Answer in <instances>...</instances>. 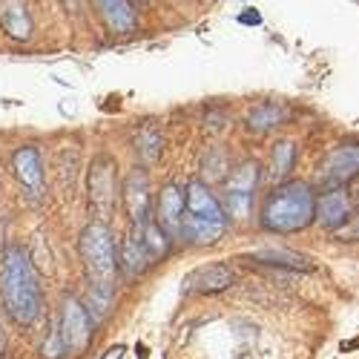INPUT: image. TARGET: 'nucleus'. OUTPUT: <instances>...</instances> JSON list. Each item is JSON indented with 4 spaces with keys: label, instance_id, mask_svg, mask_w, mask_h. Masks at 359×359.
<instances>
[{
    "label": "nucleus",
    "instance_id": "14",
    "mask_svg": "<svg viewBox=\"0 0 359 359\" xmlns=\"http://www.w3.org/2000/svg\"><path fill=\"white\" fill-rule=\"evenodd\" d=\"M118 264L124 267V273L133 279V276H141L149 264H153V259H149L147 248H144V238H141V227L133 224V230L127 233L124 245L118 248Z\"/></svg>",
    "mask_w": 359,
    "mask_h": 359
},
{
    "label": "nucleus",
    "instance_id": "10",
    "mask_svg": "<svg viewBox=\"0 0 359 359\" xmlns=\"http://www.w3.org/2000/svg\"><path fill=\"white\" fill-rule=\"evenodd\" d=\"M356 175H359V147L353 144L337 147L322 161V178L327 184H348Z\"/></svg>",
    "mask_w": 359,
    "mask_h": 359
},
{
    "label": "nucleus",
    "instance_id": "6",
    "mask_svg": "<svg viewBox=\"0 0 359 359\" xmlns=\"http://www.w3.org/2000/svg\"><path fill=\"white\" fill-rule=\"evenodd\" d=\"M259 178H262V170H259L256 161H245V164H238L230 172L227 184H224V198H227L224 213L227 216H236V219H248L250 216Z\"/></svg>",
    "mask_w": 359,
    "mask_h": 359
},
{
    "label": "nucleus",
    "instance_id": "12",
    "mask_svg": "<svg viewBox=\"0 0 359 359\" xmlns=\"http://www.w3.org/2000/svg\"><path fill=\"white\" fill-rule=\"evenodd\" d=\"M182 216H184V190L167 184L156 198V222L170 236H178L182 233Z\"/></svg>",
    "mask_w": 359,
    "mask_h": 359
},
{
    "label": "nucleus",
    "instance_id": "22",
    "mask_svg": "<svg viewBox=\"0 0 359 359\" xmlns=\"http://www.w3.org/2000/svg\"><path fill=\"white\" fill-rule=\"evenodd\" d=\"M227 170V156L222 149H210V153L204 156V175L207 178H222Z\"/></svg>",
    "mask_w": 359,
    "mask_h": 359
},
{
    "label": "nucleus",
    "instance_id": "5",
    "mask_svg": "<svg viewBox=\"0 0 359 359\" xmlns=\"http://www.w3.org/2000/svg\"><path fill=\"white\" fill-rule=\"evenodd\" d=\"M57 334H61V345L64 353L75 356L83 353L93 342L95 334V316L89 313V308L75 296L64 299V308H61V322H57Z\"/></svg>",
    "mask_w": 359,
    "mask_h": 359
},
{
    "label": "nucleus",
    "instance_id": "8",
    "mask_svg": "<svg viewBox=\"0 0 359 359\" xmlns=\"http://www.w3.org/2000/svg\"><path fill=\"white\" fill-rule=\"evenodd\" d=\"M12 170H15V178L20 182V187L29 196L32 198L43 196V161H41V149L35 144H26V147L15 149Z\"/></svg>",
    "mask_w": 359,
    "mask_h": 359
},
{
    "label": "nucleus",
    "instance_id": "4",
    "mask_svg": "<svg viewBox=\"0 0 359 359\" xmlns=\"http://www.w3.org/2000/svg\"><path fill=\"white\" fill-rule=\"evenodd\" d=\"M81 259L86 264L93 290L112 293V282H115V273L121 271V264H118V245L107 224L95 222L81 233Z\"/></svg>",
    "mask_w": 359,
    "mask_h": 359
},
{
    "label": "nucleus",
    "instance_id": "15",
    "mask_svg": "<svg viewBox=\"0 0 359 359\" xmlns=\"http://www.w3.org/2000/svg\"><path fill=\"white\" fill-rule=\"evenodd\" d=\"M0 26L4 32L15 41H29L32 38V18H29L26 6L20 0H0Z\"/></svg>",
    "mask_w": 359,
    "mask_h": 359
},
{
    "label": "nucleus",
    "instance_id": "7",
    "mask_svg": "<svg viewBox=\"0 0 359 359\" xmlns=\"http://www.w3.org/2000/svg\"><path fill=\"white\" fill-rule=\"evenodd\" d=\"M118 182H115V164L109 158H98L93 167V178H89V201H93L95 210L107 219L115 210L118 201Z\"/></svg>",
    "mask_w": 359,
    "mask_h": 359
},
{
    "label": "nucleus",
    "instance_id": "23",
    "mask_svg": "<svg viewBox=\"0 0 359 359\" xmlns=\"http://www.w3.org/2000/svg\"><path fill=\"white\" fill-rule=\"evenodd\" d=\"M0 353H4V342H0Z\"/></svg>",
    "mask_w": 359,
    "mask_h": 359
},
{
    "label": "nucleus",
    "instance_id": "20",
    "mask_svg": "<svg viewBox=\"0 0 359 359\" xmlns=\"http://www.w3.org/2000/svg\"><path fill=\"white\" fill-rule=\"evenodd\" d=\"M138 147V153L147 158V161H156L161 153H164V135L156 130V127H144L141 133H138V141H135Z\"/></svg>",
    "mask_w": 359,
    "mask_h": 359
},
{
    "label": "nucleus",
    "instance_id": "9",
    "mask_svg": "<svg viewBox=\"0 0 359 359\" xmlns=\"http://www.w3.org/2000/svg\"><path fill=\"white\" fill-rule=\"evenodd\" d=\"M230 285H233V271L224 262H213V264H201L196 271H190L182 282V290L187 296H193V293L204 296V293H222Z\"/></svg>",
    "mask_w": 359,
    "mask_h": 359
},
{
    "label": "nucleus",
    "instance_id": "2",
    "mask_svg": "<svg viewBox=\"0 0 359 359\" xmlns=\"http://www.w3.org/2000/svg\"><path fill=\"white\" fill-rule=\"evenodd\" d=\"M316 222V198L308 182H287L267 196L262 227L271 233H299Z\"/></svg>",
    "mask_w": 359,
    "mask_h": 359
},
{
    "label": "nucleus",
    "instance_id": "11",
    "mask_svg": "<svg viewBox=\"0 0 359 359\" xmlns=\"http://www.w3.org/2000/svg\"><path fill=\"white\" fill-rule=\"evenodd\" d=\"M121 196H124V204H127V213L133 219V224H144L149 222V210H153V204H149V182L141 170H133L130 178L124 182L121 187Z\"/></svg>",
    "mask_w": 359,
    "mask_h": 359
},
{
    "label": "nucleus",
    "instance_id": "18",
    "mask_svg": "<svg viewBox=\"0 0 359 359\" xmlns=\"http://www.w3.org/2000/svg\"><path fill=\"white\" fill-rule=\"evenodd\" d=\"M141 238H144V248H147V253H149V259H153V262L167 259V253H170V238H172V236H170L156 219H149V222L141 224Z\"/></svg>",
    "mask_w": 359,
    "mask_h": 359
},
{
    "label": "nucleus",
    "instance_id": "17",
    "mask_svg": "<svg viewBox=\"0 0 359 359\" xmlns=\"http://www.w3.org/2000/svg\"><path fill=\"white\" fill-rule=\"evenodd\" d=\"M248 259L259 262V264H271V267H287V271H311V259L296 253V250H285V248H264L250 253Z\"/></svg>",
    "mask_w": 359,
    "mask_h": 359
},
{
    "label": "nucleus",
    "instance_id": "16",
    "mask_svg": "<svg viewBox=\"0 0 359 359\" xmlns=\"http://www.w3.org/2000/svg\"><path fill=\"white\" fill-rule=\"evenodd\" d=\"M316 219L325 224V227H339L351 219V198L342 187L337 190H327L319 201H316Z\"/></svg>",
    "mask_w": 359,
    "mask_h": 359
},
{
    "label": "nucleus",
    "instance_id": "3",
    "mask_svg": "<svg viewBox=\"0 0 359 359\" xmlns=\"http://www.w3.org/2000/svg\"><path fill=\"white\" fill-rule=\"evenodd\" d=\"M227 230V213L222 201L210 193L204 182H190L184 190V216H182V233L190 245H213Z\"/></svg>",
    "mask_w": 359,
    "mask_h": 359
},
{
    "label": "nucleus",
    "instance_id": "19",
    "mask_svg": "<svg viewBox=\"0 0 359 359\" xmlns=\"http://www.w3.org/2000/svg\"><path fill=\"white\" fill-rule=\"evenodd\" d=\"M285 121V109L273 101H267V104H259L248 112V127L256 130V133H267V130H276L279 124Z\"/></svg>",
    "mask_w": 359,
    "mask_h": 359
},
{
    "label": "nucleus",
    "instance_id": "21",
    "mask_svg": "<svg viewBox=\"0 0 359 359\" xmlns=\"http://www.w3.org/2000/svg\"><path fill=\"white\" fill-rule=\"evenodd\" d=\"M296 164V144L293 141H279L273 147V156H271V167L276 178H285Z\"/></svg>",
    "mask_w": 359,
    "mask_h": 359
},
{
    "label": "nucleus",
    "instance_id": "13",
    "mask_svg": "<svg viewBox=\"0 0 359 359\" xmlns=\"http://www.w3.org/2000/svg\"><path fill=\"white\" fill-rule=\"evenodd\" d=\"M95 9L104 20V26L115 35H130L138 26V15L130 0H95Z\"/></svg>",
    "mask_w": 359,
    "mask_h": 359
},
{
    "label": "nucleus",
    "instance_id": "1",
    "mask_svg": "<svg viewBox=\"0 0 359 359\" xmlns=\"http://www.w3.org/2000/svg\"><path fill=\"white\" fill-rule=\"evenodd\" d=\"M0 302L15 325H32L43 313L35 264L20 245H9L0 253Z\"/></svg>",
    "mask_w": 359,
    "mask_h": 359
}]
</instances>
